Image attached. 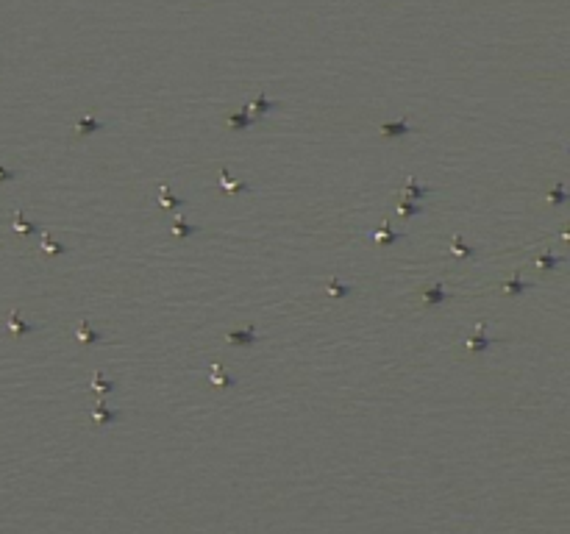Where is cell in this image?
Masks as SVG:
<instances>
[{
	"mask_svg": "<svg viewBox=\"0 0 570 534\" xmlns=\"http://www.w3.org/2000/svg\"><path fill=\"white\" fill-rule=\"evenodd\" d=\"M434 192L431 187H423V184H417L414 178H409L406 181V187H403V200H423V198H429V195Z\"/></svg>",
	"mask_w": 570,
	"mask_h": 534,
	"instance_id": "cell-1",
	"label": "cell"
},
{
	"mask_svg": "<svg viewBox=\"0 0 570 534\" xmlns=\"http://www.w3.org/2000/svg\"><path fill=\"white\" fill-rule=\"evenodd\" d=\"M228 342L231 345H253V342H259V334L256 329H242V331H231L228 334Z\"/></svg>",
	"mask_w": 570,
	"mask_h": 534,
	"instance_id": "cell-2",
	"label": "cell"
},
{
	"mask_svg": "<svg viewBox=\"0 0 570 534\" xmlns=\"http://www.w3.org/2000/svg\"><path fill=\"white\" fill-rule=\"evenodd\" d=\"M381 134L384 136H406V134H414V128L406 120H395V123H384Z\"/></svg>",
	"mask_w": 570,
	"mask_h": 534,
	"instance_id": "cell-3",
	"label": "cell"
},
{
	"mask_svg": "<svg viewBox=\"0 0 570 534\" xmlns=\"http://www.w3.org/2000/svg\"><path fill=\"white\" fill-rule=\"evenodd\" d=\"M117 418H120V412H117V409H109V406H106V403H100V406H98V409H95V412H92V420H95V423H98V426L114 423Z\"/></svg>",
	"mask_w": 570,
	"mask_h": 534,
	"instance_id": "cell-4",
	"label": "cell"
},
{
	"mask_svg": "<svg viewBox=\"0 0 570 534\" xmlns=\"http://www.w3.org/2000/svg\"><path fill=\"white\" fill-rule=\"evenodd\" d=\"M100 128H106V123L103 120H95L92 114H86V117H81V120H78L75 134H92V131H100Z\"/></svg>",
	"mask_w": 570,
	"mask_h": 534,
	"instance_id": "cell-5",
	"label": "cell"
},
{
	"mask_svg": "<svg viewBox=\"0 0 570 534\" xmlns=\"http://www.w3.org/2000/svg\"><path fill=\"white\" fill-rule=\"evenodd\" d=\"M423 295H426V306H434V304H445V301H451V292H445L442 287H426Z\"/></svg>",
	"mask_w": 570,
	"mask_h": 534,
	"instance_id": "cell-6",
	"label": "cell"
},
{
	"mask_svg": "<svg viewBox=\"0 0 570 534\" xmlns=\"http://www.w3.org/2000/svg\"><path fill=\"white\" fill-rule=\"evenodd\" d=\"M273 109H278V103H276V100H267L264 92H259V98L251 103V109H248V111H256V114L262 117V114H267V111H273Z\"/></svg>",
	"mask_w": 570,
	"mask_h": 534,
	"instance_id": "cell-7",
	"label": "cell"
},
{
	"mask_svg": "<svg viewBox=\"0 0 570 534\" xmlns=\"http://www.w3.org/2000/svg\"><path fill=\"white\" fill-rule=\"evenodd\" d=\"M495 340H490V337H484V329L478 325V331H476V337H473L470 342H467V351H484V348H490Z\"/></svg>",
	"mask_w": 570,
	"mask_h": 534,
	"instance_id": "cell-8",
	"label": "cell"
},
{
	"mask_svg": "<svg viewBox=\"0 0 570 534\" xmlns=\"http://www.w3.org/2000/svg\"><path fill=\"white\" fill-rule=\"evenodd\" d=\"M78 340L81 342H100V340H103V334H100V331H95V329H89L86 320H81V325H78Z\"/></svg>",
	"mask_w": 570,
	"mask_h": 534,
	"instance_id": "cell-9",
	"label": "cell"
},
{
	"mask_svg": "<svg viewBox=\"0 0 570 534\" xmlns=\"http://www.w3.org/2000/svg\"><path fill=\"white\" fill-rule=\"evenodd\" d=\"M220 178H223V187L225 189H231V192H248L251 189V184H236V181H231V175H228V170H220Z\"/></svg>",
	"mask_w": 570,
	"mask_h": 534,
	"instance_id": "cell-10",
	"label": "cell"
},
{
	"mask_svg": "<svg viewBox=\"0 0 570 534\" xmlns=\"http://www.w3.org/2000/svg\"><path fill=\"white\" fill-rule=\"evenodd\" d=\"M228 123H231V128H251L256 120H253L251 114H245V111H236V114L228 117Z\"/></svg>",
	"mask_w": 570,
	"mask_h": 534,
	"instance_id": "cell-11",
	"label": "cell"
},
{
	"mask_svg": "<svg viewBox=\"0 0 570 534\" xmlns=\"http://www.w3.org/2000/svg\"><path fill=\"white\" fill-rule=\"evenodd\" d=\"M503 289H506V292H515V295H518V292H526V289H531V284L523 281V278H520L518 273H515V278H512V281H506V284H503Z\"/></svg>",
	"mask_w": 570,
	"mask_h": 534,
	"instance_id": "cell-12",
	"label": "cell"
},
{
	"mask_svg": "<svg viewBox=\"0 0 570 534\" xmlns=\"http://www.w3.org/2000/svg\"><path fill=\"white\" fill-rule=\"evenodd\" d=\"M11 331L14 334H28V331H34V323H22L20 312H11Z\"/></svg>",
	"mask_w": 570,
	"mask_h": 534,
	"instance_id": "cell-13",
	"label": "cell"
},
{
	"mask_svg": "<svg viewBox=\"0 0 570 534\" xmlns=\"http://www.w3.org/2000/svg\"><path fill=\"white\" fill-rule=\"evenodd\" d=\"M159 198H162V206H164V209H178V206L184 203L181 198H175V195H170V192H167V187H162V192H159Z\"/></svg>",
	"mask_w": 570,
	"mask_h": 534,
	"instance_id": "cell-14",
	"label": "cell"
},
{
	"mask_svg": "<svg viewBox=\"0 0 570 534\" xmlns=\"http://www.w3.org/2000/svg\"><path fill=\"white\" fill-rule=\"evenodd\" d=\"M14 228H17V231H25V234H37V231H39V225L25 223V217H22L20 212H17V215H14Z\"/></svg>",
	"mask_w": 570,
	"mask_h": 534,
	"instance_id": "cell-15",
	"label": "cell"
},
{
	"mask_svg": "<svg viewBox=\"0 0 570 534\" xmlns=\"http://www.w3.org/2000/svg\"><path fill=\"white\" fill-rule=\"evenodd\" d=\"M92 387L98 390V393H111V390L117 387L114 381H109V378H103L100 373H95V381H92Z\"/></svg>",
	"mask_w": 570,
	"mask_h": 534,
	"instance_id": "cell-16",
	"label": "cell"
},
{
	"mask_svg": "<svg viewBox=\"0 0 570 534\" xmlns=\"http://www.w3.org/2000/svg\"><path fill=\"white\" fill-rule=\"evenodd\" d=\"M173 231L178 236H187V234H195V231H200V228H198V225H192V223H187V220H175Z\"/></svg>",
	"mask_w": 570,
	"mask_h": 534,
	"instance_id": "cell-17",
	"label": "cell"
},
{
	"mask_svg": "<svg viewBox=\"0 0 570 534\" xmlns=\"http://www.w3.org/2000/svg\"><path fill=\"white\" fill-rule=\"evenodd\" d=\"M328 295H334V298H342V295H351V287H345V284H340L337 278H331V281H328Z\"/></svg>",
	"mask_w": 570,
	"mask_h": 534,
	"instance_id": "cell-18",
	"label": "cell"
},
{
	"mask_svg": "<svg viewBox=\"0 0 570 534\" xmlns=\"http://www.w3.org/2000/svg\"><path fill=\"white\" fill-rule=\"evenodd\" d=\"M212 384H220V387H231V384H236V381H234L231 376H225L220 367H215V370H212Z\"/></svg>",
	"mask_w": 570,
	"mask_h": 534,
	"instance_id": "cell-19",
	"label": "cell"
},
{
	"mask_svg": "<svg viewBox=\"0 0 570 534\" xmlns=\"http://www.w3.org/2000/svg\"><path fill=\"white\" fill-rule=\"evenodd\" d=\"M401 236H403L401 231H389L387 225H384V231H378L373 240H376V242H395V240H401Z\"/></svg>",
	"mask_w": 570,
	"mask_h": 534,
	"instance_id": "cell-20",
	"label": "cell"
},
{
	"mask_svg": "<svg viewBox=\"0 0 570 534\" xmlns=\"http://www.w3.org/2000/svg\"><path fill=\"white\" fill-rule=\"evenodd\" d=\"M537 264L543 267V270H551V267L562 264V256H551V253H545V256H539V259H537Z\"/></svg>",
	"mask_w": 570,
	"mask_h": 534,
	"instance_id": "cell-21",
	"label": "cell"
},
{
	"mask_svg": "<svg viewBox=\"0 0 570 534\" xmlns=\"http://www.w3.org/2000/svg\"><path fill=\"white\" fill-rule=\"evenodd\" d=\"M42 248H45L47 253H67V245H56V242H53V240H47V236L42 240Z\"/></svg>",
	"mask_w": 570,
	"mask_h": 534,
	"instance_id": "cell-22",
	"label": "cell"
},
{
	"mask_svg": "<svg viewBox=\"0 0 570 534\" xmlns=\"http://www.w3.org/2000/svg\"><path fill=\"white\" fill-rule=\"evenodd\" d=\"M423 212V206L420 203H409V200H403L401 203V215H420Z\"/></svg>",
	"mask_w": 570,
	"mask_h": 534,
	"instance_id": "cell-23",
	"label": "cell"
},
{
	"mask_svg": "<svg viewBox=\"0 0 570 534\" xmlns=\"http://www.w3.org/2000/svg\"><path fill=\"white\" fill-rule=\"evenodd\" d=\"M454 251L456 253H465V256H476V251H473V248H467L459 236H454Z\"/></svg>",
	"mask_w": 570,
	"mask_h": 534,
	"instance_id": "cell-24",
	"label": "cell"
},
{
	"mask_svg": "<svg viewBox=\"0 0 570 534\" xmlns=\"http://www.w3.org/2000/svg\"><path fill=\"white\" fill-rule=\"evenodd\" d=\"M551 200H554V203H565V200H567V195H565V187H562V184H559V187L554 189V192H551Z\"/></svg>",
	"mask_w": 570,
	"mask_h": 534,
	"instance_id": "cell-25",
	"label": "cell"
},
{
	"mask_svg": "<svg viewBox=\"0 0 570 534\" xmlns=\"http://www.w3.org/2000/svg\"><path fill=\"white\" fill-rule=\"evenodd\" d=\"M11 178H17V170H3L0 164V181H11Z\"/></svg>",
	"mask_w": 570,
	"mask_h": 534,
	"instance_id": "cell-26",
	"label": "cell"
}]
</instances>
